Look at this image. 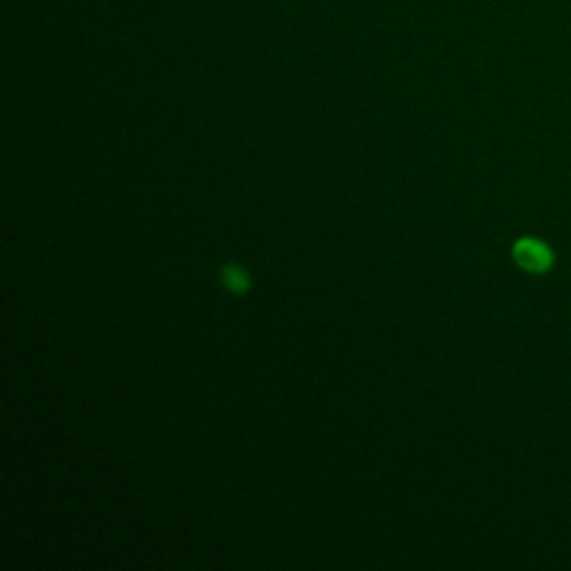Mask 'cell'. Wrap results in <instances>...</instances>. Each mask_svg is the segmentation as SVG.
Segmentation results:
<instances>
[{
	"instance_id": "6da1fadb",
	"label": "cell",
	"mask_w": 571,
	"mask_h": 571,
	"mask_svg": "<svg viewBox=\"0 0 571 571\" xmlns=\"http://www.w3.org/2000/svg\"><path fill=\"white\" fill-rule=\"evenodd\" d=\"M514 261L531 275H545L556 261L554 250L538 237H520L514 244Z\"/></svg>"
},
{
	"instance_id": "7a4b0ae2",
	"label": "cell",
	"mask_w": 571,
	"mask_h": 571,
	"mask_svg": "<svg viewBox=\"0 0 571 571\" xmlns=\"http://www.w3.org/2000/svg\"><path fill=\"white\" fill-rule=\"evenodd\" d=\"M221 282H224V286L230 290V293H237V295L246 293L250 286L248 275L237 266H226L224 270H221Z\"/></svg>"
}]
</instances>
